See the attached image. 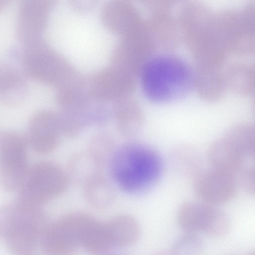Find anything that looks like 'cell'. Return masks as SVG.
<instances>
[{"instance_id": "1", "label": "cell", "mask_w": 255, "mask_h": 255, "mask_svg": "<svg viewBox=\"0 0 255 255\" xmlns=\"http://www.w3.org/2000/svg\"><path fill=\"white\" fill-rule=\"evenodd\" d=\"M144 94L152 102L164 103L186 96L195 86V71L180 57L155 55L144 64L141 74Z\"/></svg>"}, {"instance_id": "2", "label": "cell", "mask_w": 255, "mask_h": 255, "mask_svg": "<svg viewBox=\"0 0 255 255\" xmlns=\"http://www.w3.org/2000/svg\"><path fill=\"white\" fill-rule=\"evenodd\" d=\"M109 165L117 185L132 194L150 189L158 180L162 171V160L157 151L136 142L117 148Z\"/></svg>"}, {"instance_id": "3", "label": "cell", "mask_w": 255, "mask_h": 255, "mask_svg": "<svg viewBox=\"0 0 255 255\" xmlns=\"http://www.w3.org/2000/svg\"><path fill=\"white\" fill-rule=\"evenodd\" d=\"M49 222L41 207L16 203L0 209V237L12 255H32Z\"/></svg>"}, {"instance_id": "4", "label": "cell", "mask_w": 255, "mask_h": 255, "mask_svg": "<svg viewBox=\"0 0 255 255\" xmlns=\"http://www.w3.org/2000/svg\"><path fill=\"white\" fill-rule=\"evenodd\" d=\"M70 181L66 171L57 164L39 162L28 169L21 185L17 201L41 207L67 190Z\"/></svg>"}, {"instance_id": "5", "label": "cell", "mask_w": 255, "mask_h": 255, "mask_svg": "<svg viewBox=\"0 0 255 255\" xmlns=\"http://www.w3.org/2000/svg\"><path fill=\"white\" fill-rule=\"evenodd\" d=\"M91 215L74 212L49 223L39 246L44 255H73L81 247L83 233Z\"/></svg>"}, {"instance_id": "6", "label": "cell", "mask_w": 255, "mask_h": 255, "mask_svg": "<svg viewBox=\"0 0 255 255\" xmlns=\"http://www.w3.org/2000/svg\"><path fill=\"white\" fill-rule=\"evenodd\" d=\"M176 219L184 233H200L215 238L226 236L231 227L229 217L218 206L201 201L182 204L177 211Z\"/></svg>"}, {"instance_id": "7", "label": "cell", "mask_w": 255, "mask_h": 255, "mask_svg": "<svg viewBox=\"0 0 255 255\" xmlns=\"http://www.w3.org/2000/svg\"><path fill=\"white\" fill-rule=\"evenodd\" d=\"M26 141L19 134L0 136V185L7 191L19 188L27 168Z\"/></svg>"}, {"instance_id": "8", "label": "cell", "mask_w": 255, "mask_h": 255, "mask_svg": "<svg viewBox=\"0 0 255 255\" xmlns=\"http://www.w3.org/2000/svg\"><path fill=\"white\" fill-rule=\"evenodd\" d=\"M193 188L200 201L219 206L232 200L237 191L236 177L211 168L193 177Z\"/></svg>"}, {"instance_id": "9", "label": "cell", "mask_w": 255, "mask_h": 255, "mask_svg": "<svg viewBox=\"0 0 255 255\" xmlns=\"http://www.w3.org/2000/svg\"><path fill=\"white\" fill-rule=\"evenodd\" d=\"M64 136L59 114L40 111L32 117L28 128V141L34 152L47 154L54 151Z\"/></svg>"}, {"instance_id": "10", "label": "cell", "mask_w": 255, "mask_h": 255, "mask_svg": "<svg viewBox=\"0 0 255 255\" xmlns=\"http://www.w3.org/2000/svg\"><path fill=\"white\" fill-rule=\"evenodd\" d=\"M207 159L211 168L235 176L245 166L246 161L224 135L210 144Z\"/></svg>"}, {"instance_id": "11", "label": "cell", "mask_w": 255, "mask_h": 255, "mask_svg": "<svg viewBox=\"0 0 255 255\" xmlns=\"http://www.w3.org/2000/svg\"><path fill=\"white\" fill-rule=\"evenodd\" d=\"M46 4L42 0H23L19 8L17 32L25 41L37 37L44 23Z\"/></svg>"}, {"instance_id": "12", "label": "cell", "mask_w": 255, "mask_h": 255, "mask_svg": "<svg viewBox=\"0 0 255 255\" xmlns=\"http://www.w3.org/2000/svg\"><path fill=\"white\" fill-rule=\"evenodd\" d=\"M105 223L113 248L130 246L139 238L140 234L139 224L131 215H119Z\"/></svg>"}, {"instance_id": "13", "label": "cell", "mask_w": 255, "mask_h": 255, "mask_svg": "<svg viewBox=\"0 0 255 255\" xmlns=\"http://www.w3.org/2000/svg\"><path fill=\"white\" fill-rule=\"evenodd\" d=\"M26 85L23 75L16 68L0 64V98L6 104H17L23 99Z\"/></svg>"}, {"instance_id": "14", "label": "cell", "mask_w": 255, "mask_h": 255, "mask_svg": "<svg viewBox=\"0 0 255 255\" xmlns=\"http://www.w3.org/2000/svg\"><path fill=\"white\" fill-rule=\"evenodd\" d=\"M102 168L85 151L77 152L70 157L66 172L70 181L82 186L94 177L102 173Z\"/></svg>"}, {"instance_id": "15", "label": "cell", "mask_w": 255, "mask_h": 255, "mask_svg": "<svg viewBox=\"0 0 255 255\" xmlns=\"http://www.w3.org/2000/svg\"><path fill=\"white\" fill-rule=\"evenodd\" d=\"M82 187L86 201L94 208H106L111 205L115 200L114 188L102 173L91 179Z\"/></svg>"}, {"instance_id": "16", "label": "cell", "mask_w": 255, "mask_h": 255, "mask_svg": "<svg viewBox=\"0 0 255 255\" xmlns=\"http://www.w3.org/2000/svg\"><path fill=\"white\" fill-rule=\"evenodd\" d=\"M116 126L119 132L126 137L138 134L143 125L142 113L137 105L132 103H121L114 111Z\"/></svg>"}, {"instance_id": "17", "label": "cell", "mask_w": 255, "mask_h": 255, "mask_svg": "<svg viewBox=\"0 0 255 255\" xmlns=\"http://www.w3.org/2000/svg\"><path fill=\"white\" fill-rule=\"evenodd\" d=\"M81 247L93 255H104L113 248L105 222L92 218L85 231Z\"/></svg>"}, {"instance_id": "18", "label": "cell", "mask_w": 255, "mask_h": 255, "mask_svg": "<svg viewBox=\"0 0 255 255\" xmlns=\"http://www.w3.org/2000/svg\"><path fill=\"white\" fill-rule=\"evenodd\" d=\"M247 160L255 153V130L253 125L244 123L231 128L223 135Z\"/></svg>"}, {"instance_id": "19", "label": "cell", "mask_w": 255, "mask_h": 255, "mask_svg": "<svg viewBox=\"0 0 255 255\" xmlns=\"http://www.w3.org/2000/svg\"><path fill=\"white\" fill-rule=\"evenodd\" d=\"M117 148L113 137L106 131H98L91 137L86 150L102 168L109 164Z\"/></svg>"}, {"instance_id": "20", "label": "cell", "mask_w": 255, "mask_h": 255, "mask_svg": "<svg viewBox=\"0 0 255 255\" xmlns=\"http://www.w3.org/2000/svg\"><path fill=\"white\" fill-rule=\"evenodd\" d=\"M204 247L197 234L185 233L173 244L169 255H203Z\"/></svg>"}, {"instance_id": "21", "label": "cell", "mask_w": 255, "mask_h": 255, "mask_svg": "<svg viewBox=\"0 0 255 255\" xmlns=\"http://www.w3.org/2000/svg\"><path fill=\"white\" fill-rule=\"evenodd\" d=\"M238 186L245 192L254 195L255 192V171L254 166H244L236 176Z\"/></svg>"}, {"instance_id": "22", "label": "cell", "mask_w": 255, "mask_h": 255, "mask_svg": "<svg viewBox=\"0 0 255 255\" xmlns=\"http://www.w3.org/2000/svg\"><path fill=\"white\" fill-rule=\"evenodd\" d=\"M156 255H169V254L168 253L167 254H165V253H159V254H158Z\"/></svg>"}, {"instance_id": "23", "label": "cell", "mask_w": 255, "mask_h": 255, "mask_svg": "<svg viewBox=\"0 0 255 255\" xmlns=\"http://www.w3.org/2000/svg\"><path fill=\"white\" fill-rule=\"evenodd\" d=\"M245 255H255V254H254V253H250L249 254Z\"/></svg>"}, {"instance_id": "24", "label": "cell", "mask_w": 255, "mask_h": 255, "mask_svg": "<svg viewBox=\"0 0 255 255\" xmlns=\"http://www.w3.org/2000/svg\"></svg>"}]
</instances>
